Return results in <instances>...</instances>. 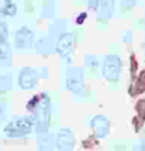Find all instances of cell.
<instances>
[{
	"mask_svg": "<svg viewBox=\"0 0 145 151\" xmlns=\"http://www.w3.org/2000/svg\"><path fill=\"white\" fill-rule=\"evenodd\" d=\"M73 42H75V38L72 33H62L56 41V52L62 58H68L72 54Z\"/></svg>",
	"mask_w": 145,
	"mask_h": 151,
	"instance_id": "52a82bcc",
	"label": "cell"
},
{
	"mask_svg": "<svg viewBox=\"0 0 145 151\" xmlns=\"http://www.w3.org/2000/svg\"><path fill=\"white\" fill-rule=\"evenodd\" d=\"M75 144L73 133L69 129H61L56 136V148L61 151H71Z\"/></svg>",
	"mask_w": 145,
	"mask_h": 151,
	"instance_id": "9c48e42d",
	"label": "cell"
},
{
	"mask_svg": "<svg viewBox=\"0 0 145 151\" xmlns=\"http://www.w3.org/2000/svg\"><path fill=\"white\" fill-rule=\"evenodd\" d=\"M90 9H93L99 19H109L114 10V0H90Z\"/></svg>",
	"mask_w": 145,
	"mask_h": 151,
	"instance_id": "ba28073f",
	"label": "cell"
},
{
	"mask_svg": "<svg viewBox=\"0 0 145 151\" xmlns=\"http://www.w3.org/2000/svg\"><path fill=\"white\" fill-rule=\"evenodd\" d=\"M34 117H21L9 123L4 129V134L7 137H24L33 132Z\"/></svg>",
	"mask_w": 145,
	"mask_h": 151,
	"instance_id": "7a4b0ae2",
	"label": "cell"
},
{
	"mask_svg": "<svg viewBox=\"0 0 145 151\" xmlns=\"http://www.w3.org/2000/svg\"><path fill=\"white\" fill-rule=\"evenodd\" d=\"M37 82H38V73L35 69L30 68V66H26L21 69L20 75H19V85L21 89H24V91L34 89L37 86Z\"/></svg>",
	"mask_w": 145,
	"mask_h": 151,
	"instance_id": "8992f818",
	"label": "cell"
},
{
	"mask_svg": "<svg viewBox=\"0 0 145 151\" xmlns=\"http://www.w3.org/2000/svg\"><path fill=\"white\" fill-rule=\"evenodd\" d=\"M10 64V51L6 44L0 45V65H7Z\"/></svg>",
	"mask_w": 145,
	"mask_h": 151,
	"instance_id": "4fadbf2b",
	"label": "cell"
},
{
	"mask_svg": "<svg viewBox=\"0 0 145 151\" xmlns=\"http://www.w3.org/2000/svg\"><path fill=\"white\" fill-rule=\"evenodd\" d=\"M1 116H3V113H1V109H0V120H1Z\"/></svg>",
	"mask_w": 145,
	"mask_h": 151,
	"instance_id": "d6986e66",
	"label": "cell"
},
{
	"mask_svg": "<svg viewBox=\"0 0 145 151\" xmlns=\"http://www.w3.org/2000/svg\"><path fill=\"white\" fill-rule=\"evenodd\" d=\"M86 16H87L86 13H80V14H79V17L76 19V23H78V24H82V23H83V20L86 19Z\"/></svg>",
	"mask_w": 145,
	"mask_h": 151,
	"instance_id": "ac0fdd59",
	"label": "cell"
},
{
	"mask_svg": "<svg viewBox=\"0 0 145 151\" xmlns=\"http://www.w3.org/2000/svg\"><path fill=\"white\" fill-rule=\"evenodd\" d=\"M83 72L79 68H71L68 69L66 75V88L73 93H79L83 89Z\"/></svg>",
	"mask_w": 145,
	"mask_h": 151,
	"instance_id": "277c9868",
	"label": "cell"
},
{
	"mask_svg": "<svg viewBox=\"0 0 145 151\" xmlns=\"http://www.w3.org/2000/svg\"><path fill=\"white\" fill-rule=\"evenodd\" d=\"M10 88H11V78H10V75L0 78V93H4Z\"/></svg>",
	"mask_w": 145,
	"mask_h": 151,
	"instance_id": "5bb4252c",
	"label": "cell"
},
{
	"mask_svg": "<svg viewBox=\"0 0 145 151\" xmlns=\"http://www.w3.org/2000/svg\"><path fill=\"white\" fill-rule=\"evenodd\" d=\"M90 126H92L93 133L96 134L97 138L106 137L110 132V123L104 116H94L90 122Z\"/></svg>",
	"mask_w": 145,
	"mask_h": 151,
	"instance_id": "30bf717a",
	"label": "cell"
},
{
	"mask_svg": "<svg viewBox=\"0 0 145 151\" xmlns=\"http://www.w3.org/2000/svg\"><path fill=\"white\" fill-rule=\"evenodd\" d=\"M51 100L46 93H41V100L34 109V129H37V133H46L51 122Z\"/></svg>",
	"mask_w": 145,
	"mask_h": 151,
	"instance_id": "6da1fadb",
	"label": "cell"
},
{
	"mask_svg": "<svg viewBox=\"0 0 145 151\" xmlns=\"http://www.w3.org/2000/svg\"><path fill=\"white\" fill-rule=\"evenodd\" d=\"M7 37H9V28H7V24L0 21V45L1 44H6L7 42Z\"/></svg>",
	"mask_w": 145,
	"mask_h": 151,
	"instance_id": "9a60e30c",
	"label": "cell"
},
{
	"mask_svg": "<svg viewBox=\"0 0 145 151\" xmlns=\"http://www.w3.org/2000/svg\"><path fill=\"white\" fill-rule=\"evenodd\" d=\"M137 112H138V117L141 120H145V99L137 103Z\"/></svg>",
	"mask_w": 145,
	"mask_h": 151,
	"instance_id": "2e32d148",
	"label": "cell"
},
{
	"mask_svg": "<svg viewBox=\"0 0 145 151\" xmlns=\"http://www.w3.org/2000/svg\"><path fill=\"white\" fill-rule=\"evenodd\" d=\"M34 33L28 27H21L14 33V47L17 50H27L33 45Z\"/></svg>",
	"mask_w": 145,
	"mask_h": 151,
	"instance_id": "5b68a950",
	"label": "cell"
},
{
	"mask_svg": "<svg viewBox=\"0 0 145 151\" xmlns=\"http://www.w3.org/2000/svg\"><path fill=\"white\" fill-rule=\"evenodd\" d=\"M120 75H121V59L119 55H107L104 58V64H103V76L107 79L109 82L116 83L119 82Z\"/></svg>",
	"mask_w": 145,
	"mask_h": 151,
	"instance_id": "3957f363",
	"label": "cell"
},
{
	"mask_svg": "<svg viewBox=\"0 0 145 151\" xmlns=\"http://www.w3.org/2000/svg\"><path fill=\"white\" fill-rule=\"evenodd\" d=\"M17 13V7L14 4L11 0H4V3H3V6L0 7V16L1 17H13L16 16Z\"/></svg>",
	"mask_w": 145,
	"mask_h": 151,
	"instance_id": "8fae6325",
	"label": "cell"
},
{
	"mask_svg": "<svg viewBox=\"0 0 145 151\" xmlns=\"http://www.w3.org/2000/svg\"><path fill=\"white\" fill-rule=\"evenodd\" d=\"M135 3H137V0H121V7H123V10H130L131 7H134Z\"/></svg>",
	"mask_w": 145,
	"mask_h": 151,
	"instance_id": "e0dca14e",
	"label": "cell"
},
{
	"mask_svg": "<svg viewBox=\"0 0 145 151\" xmlns=\"http://www.w3.org/2000/svg\"><path fill=\"white\" fill-rule=\"evenodd\" d=\"M144 91H145V71H142L141 75L138 76V79H137V82L134 83L132 91H130V92L132 93V96H137L138 93L144 92Z\"/></svg>",
	"mask_w": 145,
	"mask_h": 151,
	"instance_id": "7c38bea8",
	"label": "cell"
}]
</instances>
